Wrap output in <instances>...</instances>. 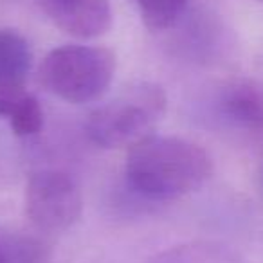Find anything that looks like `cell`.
Returning a JSON list of instances; mask_svg holds the SVG:
<instances>
[{"label":"cell","mask_w":263,"mask_h":263,"mask_svg":"<svg viewBox=\"0 0 263 263\" xmlns=\"http://www.w3.org/2000/svg\"><path fill=\"white\" fill-rule=\"evenodd\" d=\"M124 175L134 191L150 200H175L208 182L213 161L191 141L150 134L130 146Z\"/></svg>","instance_id":"1"},{"label":"cell","mask_w":263,"mask_h":263,"mask_svg":"<svg viewBox=\"0 0 263 263\" xmlns=\"http://www.w3.org/2000/svg\"><path fill=\"white\" fill-rule=\"evenodd\" d=\"M166 112V94L159 85L141 81L124 87L108 103L96 108L85 124L88 139L101 148L134 146L150 136Z\"/></svg>","instance_id":"2"},{"label":"cell","mask_w":263,"mask_h":263,"mask_svg":"<svg viewBox=\"0 0 263 263\" xmlns=\"http://www.w3.org/2000/svg\"><path fill=\"white\" fill-rule=\"evenodd\" d=\"M116 54L99 45H63L52 49L40 65V83L67 103L101 98L112 83Z\"/></svg>","instance_id":"3"},{"label":"cell","mask_w":263,"mask_h":263,"mask_svg":"<svg viewBox=\"0 0 263 263\" xmlns=\"http://www.w3.org/2000/svg\"><path fill=\"white\" fill-rule=\"evenodd\" d=\"M83 209L80 186L65 172L44 170L26 186V215L36 229L67 231L80 220Z\"/></svg>","instance_id":"4"},{"label":"cell","mask_w":263,"mask_h":263,"mask_svg":"<svg viewBox=\"0 0 263 263\" xmlns=\"http://www.w3.org/2000/svg\"><path fill=\"white\" fill-rule=\"evenodd\" d=\"M47 18L63 33L76 38H96L112 26L108 0H36Z\"/></svg>","instance_id":"5"},{"label":"cell","mask_w":263,"mask_h":263,"mask_svg":"<svg viewBox=\"0 0 263 263\" xmlns=\"http://www.w3.org/2000/svg\"><path fill=\"white\" fill-rule=\"evenodd\" d=\"M218 110L229 123L247 130L263 128V88L252 81L236 80L218 94Z\"/></svg>","instance_id":"6"},{"label":"cell","mask_w":263,"mask_h":263,"mask_svg":"<svg viewBox=\"0 0 263 263\" xmlns=\"http://www.w3.org/2000/svg\"><path fill=\"white\" fill-rule=\"evenodd\" d=\"M33 65V51L13 29H0V92L24 90Z\"/></svg>","instance_id":"7"},{"label":"cell","mask_w":263,"mask_h":263,"mask_svg":"<svg viewBox=\"0 0 263 263\" xmlns=\"http://www.w3.org/2000/svg\"><path fill=\"white\" fill-rule=\"evenodd\" d=\"M0 117L9 121L11 130L18 137L36 136L44 126V110L26 88L0 92Z\"/></svg>","instance_id":"8"},{"label":"cell","mask_w":263,"mask_h":263,"mask_svg":"<svg viewBox=\"0 0 263 263\" xmlns=\"http://www.w3.org/2000/svg\"><path fill=\"white\" fill-rule=\"evenodd\" d=\"M190 0H136L144 26L152 31L172 27L186 11Z\"/></svg>","instance_id":"9"},{"label":"cell","mask_w":263,"mask_h":263,"mask_svg":"<svg viewBox=\"0 0 263 263\" xmlns=\"http://www.w3.org/2000/svg\"><path fill=\"white\" fill-rule=\"evenodd\" d=\"M20 259H24V254L20 256ZM27 259H38V258H36V254H34V252L31 251L29 254H27ZM20 263H26V261H20Z\"/></svg>","instance_id":"10"},{"label":"cell","mask_w":263,"mask_h":263,"mask_svg":"<svg viewBox=\"0 0 263 263\" xmlns=\"http://www.w3.org/2000/svg\"><path fill=\"white\" fill-rule=\"evenodd\" d=\"M0 263H2V256H0Z\"/></svg>","instance_id":"11"}]
</instances>
